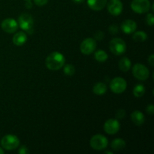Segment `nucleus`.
Masks as SVG:
<instances>
[{
    "mask_svg": "<svg viewBox=\"0 0 154 154\" xmlns=\"http://www.w3.org/2000/svg\"><path fill=\"white\" fill-rule=\"evenodd\" d=\"M65 57L60 52L54 51L48 56L45 60L46 66L48 69L52 71H57L64 66Z\"/></svg>",
    "mask_w": 154,
    "mask_h": 154,
    "instance_id": "1",
    "label": "nucleus"
},
{
    "mask_svg": "<svg viewBox=\"0 0 154 154\" xmlns=\"http://www.w3.org/2000/svg\"><path fill=\"white\" fill-rule=\"evenodd\" d=\"M109 48L113 54L120 56L126 52V45L123 39L116 38L112 39L110 42Z\"/></svg>",
    "mask_w": 154,
    "mask_h": 154,
    "instance_id": "2",
    "label": "nucleus"
},
{
    "mask_svg": "<svg viewBox=\"0 0 154 154\" xmlns=\"http://www.w3.org/2000/svg\"><path fill=\"white\" fill-rule=\"evenodd\" d=\"M2 147L7 150H12L17 148L20 144V140L16 135H6L1 141Z\"/></svg>",
    "mask_w": 154,
    "mask_h": 154,
    "instance_id": "3",
    "label": "nucleus"
},
{
    "mask_svg": "<svg viewBox=\"0 0 154 154\" xmlns=\"http://www.w3.org/2000/svg\"><path fill=\"white\" fill-rule=\"evenodd\" d=\"M131 8L135 13H147L150 8V2L149 0H132Z\"/></svg>",
    "mask_w": 154,
    "mask_h": 154,
    "instance_id": "4",
    "label": "nucleus"
},
{
    "mask_svg": "<svg viewBox=\"0 0 154 154\" xmlns=\"http://www.w3.org/2000/svg\"><path fill=\"white\" fill-rule=\"evenodd\" d=\"M132 74L134 77L139 81H145L149 78L150 72L145 66L141 63H137L132 68Z\"/></svg>",
    "mask_w": 154,
    "mask_h": 154,
    "instance_id": "5",
    "label": "nucleus"
},
{
    "mask_svg": "<svg viewBox=\"0 0 154 154\" xmlns=\"http://www.w3.org/2000/svg\"><path fill=\"white\" fill-rule=\"evenodd\" d=\"M108 144V139L102 135H96L90 139V146L96 150H104Z\"/></svg>",
    "mask_w": 154,
    "mask_h": 154,
    "instance_id": "6",
    "label": "nucleus"
},
{
    "mask_svg": "<svg viewBox=\"0 0 154 154\" xmlns=\"http://www.w3.org/2000/svg\"><path fill=\"white\" fill-rule=\"evenodd\" d=\"M19 26L23 30L29 32L34 25V20L30 14L23 13L18 18Z\"/></svg>",
    "mask_w": 154,
    "mask_h": 154,
    "instance_id": "7",
    "label": "nucleus"
},
{
    "mask_svg": "<svg viewBox=\"0 0 154 154\" xmlns=\"http://www.w3.org/2000/svg\"><path fill=\"white\" fill-rule=\"evenodd\" d=\"M127 87L126 81L122 78H115L111 81L110 84V88L113 93L116 94H120L123 93Z\"/></svg>",
    "mask_w": 154,
    "mask_h": 154,
    "instance_id": "8",
    "label": "nucleus"
},
{
    "mask_svg": "<svg viewBox=\"0 0 154 154\" xmlns=\"http://www.w3.org/2000/svg\"><path fill=\"white\" fill-rule=\"evenodd\" d=\"M96 48V42L92 38H88L84 39L81 44L80 49L82 54L85 55H89L92 53L94 52Z\"/></svg>",
    "mask_w": 154,
    "mask_h": 154,
    "instance_id": "9",
    "label": "nucleus"
},
{
    "mask_svg": "<svg viewBox=\"0 0 154 154\" xmlns=\"http://www.w3.org/2000/svg\"><path fill=\"white\" fill-rule=\"evenodd\" d=\"M120 127V123L116 119H109L104 125V130L109 135H114L119 131Z\"/></svg>",
    "mask_w": 154,
    "mask_h": 154,
    "instance_id": "10",
    "label": "nucleus"
},
{
    "mask_svg": "<svg viewBox=\"0 0 154 154\" xmlns=\"http://www.w3.org/2000/svg\"><path fill=\"white\" fill-rule=\"evenodd\" d=\"M108 10L114 16L120 15L123 11V3L120 0H110L108 3Z\"/></svg>",
    "mask_w": 154,
    "mask_h": 154,
    "instance_id": "11",
    "label": "nucleus"
},
{
    "mask_svg": "<svg viewBox=\"0 0 154 154\" xmlns=\"http://www.w3.org/2000/svg\"><path fill=\"white\" fill-rule=\"evenodd\" d=\"M2 29L7 33H14L17 30L18 24L12 18H7L2 22Z\"/></svg>",
    "mask_w": 154,
    "mask_h": 154,
    "instance_id": "12",
    "label": "nucleus"
},
{
    "mask_svg": "<svg viewBox=\"0 0 154 154\" xmlns=\"http://www.w3.org/2000/svg\"><path fill=\"white\" fill-rule=\"evenodd\" d=\"M122 31L126 34H131V33L135 32L137 29V24L132 20H126L123 21L121 25Z\"/></svg>",
    "mask_w": 154,
    "mask_h": 154,
    "instance_id": "13",
    "label": "nucleus"
},
{
    "mask_svg": "<svg viewBox=\"0 0 154 154\" xmlns=\"http://www.w3.org/2000/svg\"><path fill=\"white\" fill-rule=\"evenodd\" d=\"M108 0H87L89 7L94 11H101L105 7Z\"/></svg>",
    "mask_w": 154,
    "mask_h": 154,
    "instance_id": "14",
    "label": "nucleus"
},
{
    "mask_svg": "<svg viewBox=\"0 0 154 154\" xmlns=\"http://www.w3.org/2000/svg\"><path fill=\"white\" fill-rule=\"evenodd\" d=\"M131 119L132 121L135 123L136 126H141L144 124L145 121V117H144V114L140 111H135L131 114Z\"/></svg>",
    "mask_w": 154,
    "mask_h": 154,
    "instance_id": "15",
    "label": "nucleus"
},
{
    "mask_svg": "<svg viewBox=\"0 0 154 154\" xmlns=\"http://www.w3.org/2000/svg\"><path fill=\"white\" fill-rule=\"evenodd\" d=\"M27 40V35L23 32L16 33L13 37V43L16 46H22Z\"/></svg>",
    "mask_w": 154,
    "mask_h": 154,
    "instance_id": "16",
    "label": "nucleus"
},
{
    "mask_svg": "<svg viewBox=\"0 0 154 154\" xmlns=\"http://www.w3.org/2000/svg\"><path fill=\"white\" fill-rule=\"evenodd\" d=\"M111 147L115 151L121 150L126 147V141L121 138H116L111 142Z\"/></svg>",
    "mask_w": 154,
    "mask_h": 154,
    "instance_id": "17",
    "label": "nucleus"
},
{
    "mask_svg": "<svg viewBox=\"0 0 154 154\" xmlns=\"http://www.w3.org/2000/svg\"><path fill=\"white\" fill-rule=\"evenodd\" d=\"M93 93L98 96H102L104 95L107 91V86L106 84L102 82H99L96 84L93 87Z\"/></svg>",
    "mask_w": 154,
    "mask_h": 154,
    "instance_id": "18",
    "label": "nucleus"
},
{
    "mask_svg": "<svg viewBox=\"0 0 154 154\" xmlns=\"http://www.w3.org/2000/svg\"><path fill=\"white\" fill-rule=\"evenodd\" d=\"M131 65H132L131 61L127 57H123L119 62V68L122 72H128L130 69Z\"/></svg>",
    "mask_w": 154,
    "mask_h": 154,
    "instance_id": "19",
    "label": "nucleus"
},
{
    "mask_svg": "<svg viewBox=\"0 0 154 154\" xmlns=\"http://www.w3.org/2000/svg\"><path fill=\"white\" fill-rule=\"evenodd\" d=\"M132 38H133L135 42H145V41L147 40V35L144 32L138 31V32H135L134 33L133 35H132Z\"/></svg>",
    "mask_w": 154,
    "mask_h": 154,
    "instance_id": "20",
    "label": "nucleus"
},
{
    "mask_svg": "<svg viewBox=\"0 0 154 154\" xmlns=\"http://www.w3.org/2000/svg\"><path fill=\"white\" fill-rule=\"evenodd\" d=\"M145 93V88L142 84H137L133 90V94L135 97H141Z\"/></svg>",
    "mask_w": 154,
    "mask_h": 154,
    "instance_id": "21",
    "label": "nucleus"
},
{
    "mask_svg": "<svg viewBox=\"0 0 154 154\" xmlns=\"http://www.w3.org/2000/svg\"><path fill=\"white\" fill-rule=\"evenodd\" d=\"M108 54L102 50H99V51H96L95 53V59L98 62H100V63H103V62L106 61L108 60Z\"/></svg>",
    "mask_w": 154,
    "mask_h": 154,
    "instance_id": "22",
    "label": "nucleus"
},
{
    "mask_svg": "<svg viewBox=\"0 0 154 154\" xmlns=\"http://www.w3.org/2000/svg\"><path fill=\"white\" fill-rule=\"evenodd\" d=\"M64 73L68 76H72L75 72V69L73 65L67 64L64 66Z\"/></svg>",
    "mask_w": 154,
    "mask_h": 154,
    "instance_id": "23",
    "label": "nucleus"
},
{
    "mask_svg": "<svg viewBox=\"0 0 154 154\" xmlns=\"http://www.w3.org/2000/svg\"><path fill=\"white\" fill-rule=\"evenodd\" d=\"M146 22L149 26H152L154 24V18L153 14H148L146 17Z\"/></svg>",
    "mask_w": 154,
    "mask_h": 154,
    "instance_id": "24",
    "label": "nucleus"
},
{
    "mask_svg": "<svg viewBox=\"0 0 154 154\" xmlns=\"http://www.w3.org/2000/svg\"><path fill=\"white\" fill-rule=\"evenodd\" d=\"M34 2L38 6H44L48 4V0H34Z\"/></svg>",
    "mask_w": 154,
    "mask_h": 154,
    "instance_id": "25",
    "label": "nucleus"
},
{
    "mask_svg": "<svg viewBox=\"0 0 154 154\" xmlns=\"http://www.w3.org/2000/svg\"><path fill=\"white\" fill-rule=\"evenodd\" d=\"M125 114H126V111L124 110H119L116 114V117L117 119H123L125 117Z\"/></svg>",
    "mask_w": 154,
    "mask_h": 154,
    "instance_id": "26",
    "label": "nucleus"
},
{
    "mask_svg": "<svg viewBox=\"0 0 154 154\" xmlns=\"http://www.w3.org/2000/svg\"><path fill=\"white\" fill-rule=\"evenodd\" d=\"M109 32L112 35H115L116 33L118 32V27L116 25H111V26L109 27Z\"/></svg>",
    "mask_w": 154,
    "mask_h": 154,
    "instance_id": "27",
    "label": "nucleus"
},
{
    "mask_svg": "<svg viewBox=\"0 0 154 154\" xmlns=\"http://www.w3.org/2000/svg\"><path fill=\"white\" fill-rule=\"evenodd\" d=\"M18 152H19L20 154H26L29 153V150L25 145H23L21 146L20 148L19 149V151Z\"/></svg>",
    "mask_w": 154,
    "mask_h": 154,
    "instance_id": "28",
    "label": "nucleus"
},
{
    "mask_svg": "<svg viewBox=\"0 0 154 154\" xmlns=\"http://www.w3.org/2000/svg\"><path fill=\"white\" fill-rule=\"evenodd\" d=\"M146 111H147V112L148 113V114H154V107H153V104H150V105H149L147 107V108H146Z\"/></svg>",
    "mask_w": 154,
    "mask_h": 154,
    "instance_id": "29",
    "label": "nucleus"
},
{
    "mask_svg": "<svg viewBox=\"0 0 154 154\" xmlns=\"http://www.w3.org/2000/svg\"><path fill=\"white\" fill-rule=\"evenodd\" d=\"M103 37H104V34H103V32L101 31L97 32L96 33V35H95V38H96V39H97V40H99V41L102 40Z\"/></svg>",
    "mask_w": 154,
    "mask_h": 154,
    "instance_id": "30",
    "label": "nucleus"
},
{
    "mask_svg": "<svg viewBox=\"0 0 154 154\" xmlns=\"http://www.w3.org/2000/svg\"><path fill=\"white\" fill-rule=\"evenodd\" d=\"M148 63L150 66H153V65H154V55L153 54H151V55L148 57Z\"/></svg>",
    "mask_w": 154,
    "mask_h": 154,
    "instance_id": "31",
    "label": "nucleus"
},
{
    "mask_svg": "<svg viewBox=\"0 0 154 154\" xmlns=\"http://www.w3.org/2000/svg\"><path fill=\"white\" fill-rule=\"evenodd\" d=\"M26 7L28 8H30L32 7L31 0H29V1H26Z\"/></svg>",
    "mask_w": 154,
    "mask_h": 154,
    "instance_id": "32",
    "label": "nucleus"
},
{
    "mask_svg": "<svg viewBox=\"0 0 154 154\" xmlns=\"http://www.w3.org/2000/svg\"><path fill=\"white\" fill-rule=\"evenodd\" d=\"M72 1H73L74 2H75V3H78V4H79V3H81V2H84V0H72Z\"/></svg>",
    "mask_w": 154,
    "mask_h": 154,
    "instance_id": "33",
    "label": "nucleus"
},
{
    "mask_svg": "<svg viewBox=\"0 0 154 154\" xmlns=\"http://www.w3.org/2000/svg\"><path fill=\"white\" fill-rule=\"evenodd\" d=\"M3 153H4V150L0 147V154H3Z\"/></svg>",
    "mask_w": 154,
    "mask_h": 154,
    "instance_id": "34",
    "label": "nucleus"
},
{
    "mask_svg": "<svg viewBox=\"0 0 154 154\" xmlns=\"http://www.w3.org/2000/svg\"><path fill=\"white\" fill-rule=\"evenodd\" d=\"M105 153H110V154H112V153H111V152H109V151H106V152H105Z\"/></svg>",
    "mask_w": 154,
    "mask_h": 154,
    "instance_id": "35",
    "label": "nucleus"
},
{
    "mask_svg": "<svg viewBox=\"0 0 154 154\" xmlns=\"http://www.w3.org/2000/svg\"><path fill=\"white\" fill-rule=\"evenodd\" d=\"M25 1H29V0H25Z\"/></svg>",
    "mask_w": 154,
    "mask_h": 154,
    "instance_id": "36",
    "label": "nucleus"
}]
</instances>
